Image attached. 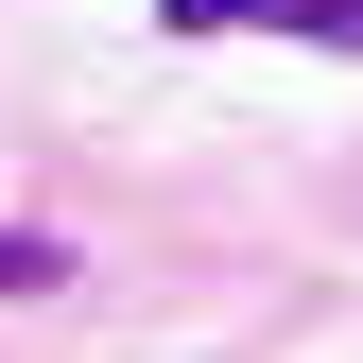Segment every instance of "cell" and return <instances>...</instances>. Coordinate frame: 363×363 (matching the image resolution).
Segmentation results:
<instances>
[{"mask_svg":"<svg viewBox=\"0 0 363 363\" xmlns=\"http://www.w3.org/2000/svg\"><path fill=\"white\" fill-rule=\"evenodd\" d=\"M156 35H294V0H156Z\"/></svg>","mask_w":363,"mask_h":363,"instance_id":"obj_1","label":"cell"},{"mask_svg":"<svg viewBox=\"0 0 363 363\" xmlns=\"http://www.w3.org/2000/svg\"><path fill=\"white\" fill-rule=\"evenodd\" d=\"M69 277V242H35V225H0V294H52Z\"/></svg>","mask_w":363,"mask_h":363,"instance_id":"obj_2","label":"cell"},{"mask_svg":"<svg viewBox=\"0 0 363 363\" xmlns=\"http://www.w3.org/2000/svg\"><path fill=\"white\" fill-rule=\"evenodd\" d=\"M294 35L311 52H363V0H294Z\"/></svg>","mask_w":363,"mask_h":363,"instance_id":"obj_3","label":"cell"}]
</instances>
